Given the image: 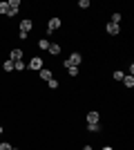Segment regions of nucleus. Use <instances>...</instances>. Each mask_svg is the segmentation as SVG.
<instances>
[{
	"label": "nucleus",
	"mask_w": 134,
	"mask_h": 150,
	"mask_svg": "<svg viewBox=\"0 0 134 150\" xmlns=\"http://www.w3.org/2000/svg\"><path fill=\"white\" fill-rule=\"evenodd\" d=\"M32 27H34V23H32L29 18H25L22 23H20V31H25V34H29V31H32Z\"/></svg>",
	"instance_id": "nucleus-5"
},
{
	"label": "nucleus",
	"mask_w": 134,
	"mask_h": 150,
	"mask_svg": "<svg viewBox=\"0 0 134 150\" xmlns=\"http://www.w3.org/2000/svg\"><path fill=\"white\" fill-rule=\"evenodd\" d=\"M2 132H5V130H2V125H0V134H2Z\"/></svg>",
	"instance_id": "nucleus-25"
},
{
	"label": "nucleus",
	"mask_w": 134,
	"mask_h": 150,
	"mask_svg": "<svg viewBox=\"0 0 134 150\" xmlns=\"http://www.w3.org/2000/svg\"><path fill=\"white\" fill-rule=\"evenodd\" d=\"M105 31H107L109 36H116V34L121 31V27H119V25H114V23H107V25H105Z\"/></svg>",
	"instance_id": "nucleus-4"
},
{
	"label": "nucleus",
	"mask_w": 134,
	"mask_h": 150,
	"mask_svg": "<svg viewBox=\"0 0 134 150\" xmlns=\"http://www.w3.org/2000/svg\"><path fill=\"white\" fill-rule=\"evenodd\" d=\"M40 74V79H43V81H49V79H54V74H51V69H47V67H43L38 72Z\"/></svg>",
	"instance_id": "nucleus-8"
},
{
	"label": "nucleus",
	"mask_w": 134,
	"mask_h": 150,
	"mask_svg": "<svg viewBox=\"0 0 134 150\" xmlns=\"http://www.w3.org/2000/svg\"><path fill=\"white\" fill-rule=\"evenodd\" d=\"M98 119H101V114L96 112V110H92V112H87V123H98Z\"/></svg>",
	"instance_id": "nucleus-6"
},
{
	"label": "nucleus",
	"mask_w": 134,
	"mask_h": 150,
	"mask_svg": "<svg viewBox=\"0 0 134 150\" xmlns=\"http://www.w3.org/2000/svg\"><path fill=\"white\" fill-rule=\"evenodd\" d=\"M67 74H69L72 79H78V67H67Z\"/></svg>",
	"instance_id": "nucleus-14"
},
{
	"label": "nucleus",
	"mask_w": 134,
	"mask_h": 150,
	"mask_svg": "<svg viewBox=\"0 0 134 150\" xmlns=\"http://www.w3.org/2000/svg\"><path fill=\"white\" fill-rule=\"evenodd\" d=\"M9 58H11L13 63H16V61H22V50H18V47H16V50H11V54H9Z\"/></svg>",
	"instance_id": "nucleus-7"
},
{
	"label": "nucleus",
	"mask_w": 134,
	"mask_h": 150,
	"mask_svg": "<svg viewBox=\"0 0 134 150\" xmlns=\"http://www.w3.org/2000/svg\"><path fill=\"white\" fill-rule=\"evenodd\" d=\"M0 150H18V148H13L11 144H7V141H2V144H0Z\"/></svg>",
	"instance_id": "nucleus-19"
},
{
	"label": "nucleus",
	"mask_w": 134,
	"mask_h": 150,
	"mask_svg": "<svg viewBox=\"0 0 134 150\" xmlns=\"http://www.w3.org/2000/svg\"><path fill=\"white\" fill-rule=\"evenodd\" d=\"M63 63H65V67H78V65L83 63V56H81L78 52H72L69 58H67V61H63Z\"/></svg>",
	"instance_id": "nucleus-1"
},
{
	"label": "nucleus",
	"mask_w": 134,
	"mask_h": 150,
	"mask_svg": "<svg viewBox=\"0 0 134 150\" xmlns=\"http://www.w3.org/2000/svg\"><path fill=\"white\" fill-rule=\"evenodd\" d=\"M7 5H9V2H7ZM18 9H20V7H11V5H9V9H7V16H16V13H18Z\"/></svg>",
	"instance_id": "nucleus-15"
},
{
	"label": "nucleus",
	"mask_w": 134,
	"mask_h": 150,
	"mask_svg": "<svg viewBox=\"0 0 134 150\" xmlns=\"http://www.w3.org/2000/svg\"><path fill=\"white\" fill-rule=\"evenodd\" d=\"M47 85H49L51 90H58V81H56V79H49V81H47Z\"/></svg>",
	"instance_id": "nucleus-20"
},
{
	"label": "nucleus",
	"mask_w": 134,
	"mask_h": 150,
	"mask_svg": "<svg viewBox=\"0 0 134 150\" xmlns=\"http://www.w3.org/2000/svg\"><path fill=\"white\" fill-rule=\"evenodd\" d=\"M43 58H40V56H34L32 58V61H29V63H27V67H29V69H34V72H40V69H43Z\"/></svg>",
	"instance_id": "nucleus-2"
},
{
	"label": "nucleus",
	"mask_w": 134,
	"mask_h": 150,
	"mask_svg": "<svg viewBox=\"0 0 134 150\" xmlns=\"http://www.w3.org/2000/svg\"><path fill=\"white\" fill-rule=\"evenodd\" d=\"M87 132H89V134H96V132H101V123H87Z\"/></svg>",
	"instance_id": "nucleus-11"
},
{
	"label": "nucleus",
	"mask_w": 134,
	"mask_h": 150,
	"mask_svg": "<svg viewBox=\"0 0 134 150\" xmlns=\"http://www.w3.org/2000/svg\"><path fill=\"white\" fill-rule=\"evenodd\" d=\"M13 69L22 72V69H25V61H16V63H13Z\"/></svg>",
	"instance_id": "nucleus-16"
},
{
	"label": "nucleus",
	"mask_w": 134,
	"mask_h": 150,
	"mask_svg": "<svg viewBox=\"0 0 134 150\" xmlns=\"http://www.w3.org/2000/svg\"><path fill=\"white\" fill-rule=\"evenodd\" d=\"M78 7H81V9H87V7H89V0H81V2H78Z\"/></svg>",
	"instance_id": "nucleus-21"
},
{
	"label": "nucleus",
	"mask_w": 134,
	"mask_h": 150,
	"mask_svg": "<svg viewBox=\"0 0 134 150\" xmlns=\"http://www.w3.org/2000/svg\"><path fill=\"white\" fill-rule=\"evenodd\" d=\"M40 47V50H49V40L47 38H38V43H36Z\"/></svg>",
	"instance_id": "nucleus-12"
},
{
	"label": "nucleus",
	"mask_w": 134,
	"mask_h": 150,
	"mask_svg": "<svg viewBox=\"0 0 134 150\" xmlns=\"http://www.w3.org/2000/svg\"><path fill=\"white\" fill-rule=\"evenodd\" d=\"M51 54V56H58V54H60V45L58 43H49V50H47Z\"/></svg>",
	"instance_id": "nucleus-9"
},
{
	"label": "nucleus",
	"mask_w": 134,
	"mask_h": 150,
	"mask_svg": "<svg viewBox=\"0 0 134 150\" xmlns=\"http://www.w3.org/2000/svg\"><path fill=\"white\" fill-rule=\"evenodd\" d=\"M58 27H60V18H49V23H47V31H56Z\"/></svg>",
	"instance_id": "nucleus-3"
},
{
	"label": "nucleus",
	"mask_w": 134,
	"mask_h": 150,
	"mask_svg": "<svg viewBox=\"0 0 134 150\" xmlns=\"http://www.w3.org/2000/svg\"><path fill=\"white\" fill-rule=\"evenodd\" d=\"M123 76H125V74H123L121 69H116L114 74H112V79H114V81H123Z\"/></svg>",
	"instance_id": "nucleus-17"
},
{
	"label": "nucleus",
	"mask_w": 134,
	"mask_h": 150,
	"mask_svg": "<svg viewBox=\"0 0 134 150\" xmlns=\"http://www.w3.org/2000/svg\"><path fill=\"white\" fill-rule=\"evenodd\" d=\"M7 9H9V5H7V2H0V13H7Z\"/></svg>",
	"instance_id": "nucleus-22"
},
{
	"label": "nucleus",
	"mask_w": 134,
	"mask_h": 150,
	"mask_svg": "<svg viewBox=\"0 0 134 150\" xmlns=\"http://www.w3.org/2000/svg\"><path fill=\"white\" fill-rule=\"evenodd\" d=\"M109 23L119 25V23H121V13H119V11H116V13H112V20H109Z\"/></svg>",
	"instance_id": "nucleus-18"
},
{
	"label": "nucleus",
	"mask_w": 134,
	"mask_h": 150,
	"mask_svg": "<svg viewBox=\"0 0 134 150\" xmlns=\"http://www.w3.org/2000/svg\"><path fill=\"white\" fill-rule=\"evenodd\" d=\"M2 69L5 72H13V61H5L2 63Z\"/></svg>",
	"instance_id": "nucleus-13"
},
{
	"label": "nucleus",
	"mask_w": 134,
	"mask_h": 150,
	"mask_svg": "<svg viewBox=\"0 0 134 150\" xmlns=\"http://www.w3.org/2000/svg\"><path fill=\"white\" fill-rule=\"evenodd\" d=\"M83 150H94V148H92V146L87 144V146H83Z\"/></svg>",
	"instance_id": "nucleus-23"
},
{
	"label": "nucleus",
	"mask_w": 134,
	"mask_h": 150,
	"mask_svg": "<svg viewBox=\"0 0 134 150\" xmlns=\"http://www.w3.org/2000/svg\"><path fill=\"white\" fill-rule=\"evenodd\" d=\"M103 150H114V148H112V146H105V148H103Z\"/></svg>",
	"instance_id": "nucleus-24"
},
{
	"label": "nucleus",
	"mask_w": 134,
	"mask_h": 150,
	"mask_svg": "<svg viewBox=\"0 0 134 150\" xmlns=\"http://www.w3.org/2000/svg\"><path fill=\"white\" fill-rule=\"evenodd\" d=\"M123 85H125V88H134V76L132 74H125V76H123Z\"/></svg>",
	"instance_id": "nucleus-10"
}]
</instances>
